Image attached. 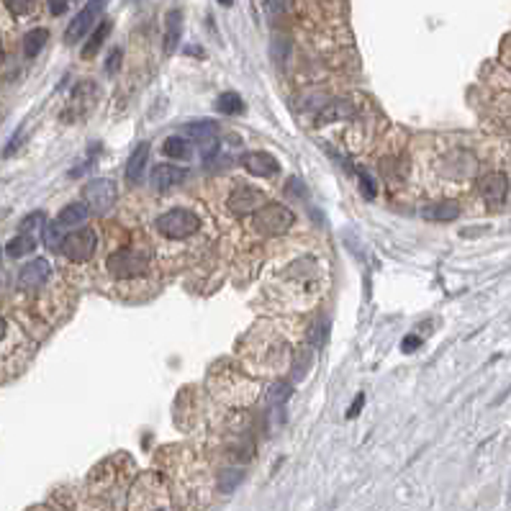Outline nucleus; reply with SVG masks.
Wrapping results in <instances>:
<instances>
[{
    "mask_svg": "<svg viewBox=\"0 0 511 511\" xmlns=\"http://www.w3.org/2000/svg\"><path fill=\"white\" fill-rule=\"evenodd\" d=\"M242 167L257 178H270L278 173V160L268 152H247L242 157Z\"/></svg>",
    "mask_w": 511,
    "mask_h": 511,
    "instance_id": "1a4fd4ad",
    "label": "nucleus"
},
{
    "mask_svg": "<svg viewBox=\"0 0 511 511\" xmlns=\"http://www.w3.org/2000/svg\"><path fill=\"white\" fill-rule=\"evenodd\" d=\"M57 221L62 226H80V224H85L88 221V206H83V203H72V206H67V208H62V213L57 216Z\"/></svg>",
    "mask_w": 511,
    "mask_h": 511,
    "instance_id": "2eb2a0df",
    "label": "nucleus"
},
{
    "mask_svg": "<svg viewBox=\"0 0 511 511\" xmlns=\"http://www.w3.org/2000/svg\"><path fill=\"white\" fill-rule=\"evenodd\" d=\"M188 131H191L193 136H213V134H216V123H213V121L191 123V126H188Z\"/></svg>",
    "mask_w": 511,
    "mask_h": 511,
    "instance_id": "b1692460",
    "label": "nucleus"
},
{
    "mask_svg": "<svg viewBox=\"0 0 511 511\" xmlns=\"http://www.w3.org/2000/svg\"><path fill=\"white\" fill-rule=\"evenodd\" d=\"M478 193L491 208H499L506 201V193H509V180L504 173H488L486 178L478 180Z\"/></svg>",
    "mask_w": 511,
    "mask_h": 511,
    "instance_id": "423d86ee",
    "label": "nucleus"
},
{
    "mask_svg": "<svg viewBox=\"0 0 511 511\" xmlns=\"http://www.w3.org/2000/svg\"><path fill=\"white\" fill-rule=\"evenodd\" d=\"M111 34V21H101V26H98L96 31H93V36L88 39V44H85L83 49V57H93L98 49L103 46V41H106V36Z\"/></svg>",
    "mask_w": 511,
    "mask_h": 511,
    "instance_id": "a211bd4d",
    "label": "nucleus"
},
{
    "mask_svg": "<svg viewBox=\"0 0 511 511\" xmlns=\"http://www.w3.org/2000/svg\"><path fill=\"white\" fill-rule=\"evenodd\" d=\"M218 111L221 113H242L244 111V101L237 96V93H221L216 101Z\"/></svg>",
    "mask_w": 511,
    "mask_h": 511,
    "instance_id": "aec40b11",
    "label": "nucleus"
},
{
    "mask_svg": "<svg viewBox=\"0 0 511 511\" xmlns=\"http://www.w3.org/2000/svg\"><path fill=\"white\" fill-rule=\"evenodd\" d=\"M62 224H44V244L49 247V250H57L62 247Z\"/></svg>",
    "mask_w": 511,
    "mask_h": 511,
    "instance_id": "412c9836",
    "label": "nucleus"
},
{
    "mask_svg": "<svg viewBox=\"0 0 511 511\" xmlns=\"http://www.w3.org/2000/svg\"><path fill=\"white\" fill-rule=\"evenodd\" d=\"M358 178H360V186H363V196H365V198H375V183H373V180L368 178L363 170L358 173Z\"/></svg>",
    "mask_w": 511,
    "mask_h": 511,
    "instance_id": "bb28decb",
    "label": "nucleus"
},
{
    "mask_svg": "<svg viewBox=\"0 0 511 511\" xmlns=\"http://www.w3.org/2000/svg\"><path fill=\"white\" fill-rule=\"evenodd\" d=\"M218 3H221V6H231V0H218Z\"/></svg>",
    "mask_w": 511,
    "mask_h": 511,
    "instance_id": "473e14b6",
    "label": "nucleus"
},
{
    "mask_svg": "<svg viewBox=\"0 0 511 511\" xmlns=\"http://www.w3.org/2000/svg\"><path fill=\"white\" fill-rule=\"evenodd\" d=\"M83 201L90 206V208L106 213L108 208H113V203H116V186L106 178L90 180L88 186L83 188Z\"/></svg>",
    "mask_w": 511,
    "mask_h": 511,
    "instance_id": "39448f33",
    "label": "nucleus"
},
{
    "mask_svg": "<svg viewBox=\"0 0 511 511\" xmlns=\"http://www.w3.org/2000/svg\"><path fill=\"white\" fill-rule=\"evenodd\" d=\"M180 34H183V13L173 11L167 13V31H165V49L167 54H173L180 44Z\"/></svg>",
    "mask_w": 511,
    "mask_h": 511,
    "instance_id": "ddd939ff",
    "label": "nucleus"
},
{
    "mask_svg": "<svg viewBox=\"0 0 511 511\" xmlns=\"http://www.w3.org/2000/svg\"><path fill=\"white\" fill-rule=\"evenodd\" d=\"M118 62H121V51H113L111 62L106 64V72H116V70H118Z\"/></svg>",
    "mask_w": 511,
    "mask_h": 511,
    "instance_id": "7c9ffc66",
    "label": "nucleus"
},
{
    "mask_svg": "<svg viewBox=\"0 0 511 511\" xmlns=\"http://www.w3.org/2000/svg\"><path fill=\"white\" fill-rule=\"evenodd\" d=\"M49 262L41 260V257H36V260H31L29 265H24L19 273V288H24V290H36V288H41L46 280H49Z\"/></svg>",
    "mask_w": 511,
    "mask_h": 511,
    "instance_id": "6e6552de",
    "label": "nucleus"
},
{
    "mask_svg": "<svg viewBox=\"0 0 511 511\" xmlns=\"http://www.w3.org/2000/svg\"><path fill=\"white\" fill-rule=\"evenodd\" d=\"M149 165V144L147 141H141L139 147L131 152V157H128L126 162V180L131 183V186H136L141 180V175H144V170H147Z\"/></svg>",
    "mask_w": 511,
    "mask_h": 511,
    "instance_id": "f8f14e48",
    "label": "nucleus"
},
{
    "mask_svg": "<svg viewBox=\"0 0 511 511\" xmlns=\"http://www.w3.org/2000/svg\"><path fill=\"white\" fill-rule=\"evenodd\" d=\"M13 337H16V329L11 326V321L0 316V350H3V347H8V342H11Z\"/></svg>",
    "mask_w": 511,
    "mask_h": 511,
    "instance_id": "393cba45",
    "label": "nucleus"
},
{
    "mask_svg": "<svg viewBox=\"0 0 511 511\" xmlns=\"http://www.w3.org/2000/svg\"><path fill=\"white\" fill-rule=\"evenodd\" d=\"M3 57H6V54H3V46H0V64H3Z\"/></svg>",
    "mask_w": 511,
    "mask_h": 511,
    "instance_id": "72a5a7b5",
    "label": "nucleus"
},
{
    "mask_svg": "<svg viewBox=\"0 0 511 511\" xmlns=\"http://www.w3.org/2000/svg\"><path fill=\"white\" fill-rule=\"evenodd\" d=\"M44 213H31V216H26L24 221H21V231H29V234H31L34 231V226H44Z\"/></svg>",
    "mask_w": 511,
    "mask_h": 511,
    "instance_id": "a878e982",
    "label": "nucleus"
},
{
    "mask_svg": "<svg viewBox=\"0 0 511 511\" xmlns=\"http://www.w3.org/2000/svg\"><path fill=\"white\" fill-rule=\"evenodd\" d=\"M363 403H365V396H358V403H352L350 411H347V416H350V419H352V416H358L360 409H363Z\"/></svg>",
    "mask_w": 511,
    "mask_h": 511,
    "instance_id": "2f4dec72",
    "label": "nucleus"
},
{
    "mask_svg": "<svg viewBox=\"0 0 511 511\" xmlns=\"http://www.w3.org/2000/svg\"><path fill=\"white\" fill-rule=\"evenodd\" d=\"M96 231L93 229H80V231H72V234H64L62 239V247H59V252H62L67 260L72 262H85L93 257V252H96Z\"/></svg>",
    "mask_w": 511,
    "mask_h": 511,
    "instance_id": "7ed1b4c3",
    "label": "nucleus"
},
{
    "mask_svg": "<svg viewBox=\"0 0 511 511\" xmlns=\"http://www.w3.org/2000/svg\"><path fill=\"white\" fill-rule=\"evenodd\" d=\"M46 41H49V31H46V29H31V31L24 36V54L29 59H34L39 51L46 46Z\"/></svg>",
    "mask_w": 511,
    "mask_h": 511,
    "instance_id": "4468645a",
    "label": "nucleus"
},
{
    "mask_svg": "<svg viewBox=\"0 0 511 511\" xmlns=\"http://www.w3.org/2000/svg\"><path fill=\"white\" fill-rule=\"evenodd\" d=\"M39 0H6V8L13 13V16H19V19H24V16H31L34 8H36Z\"/></svg>",
    "mask_w": 511,
    "mask_h": 511,
    "instance_id": "4be33fe9",
    "label": "nucleus"
},
{
    "mask_svg": "<svg viewBox=\"0 0 511 511\" xmlns=\"http://www.w3.org/2000/svg\"><path fill=\"white\" fill-rule=\"evenodd\" d=\"M165 154L167 157L186 160V157H191V144H188L183 136H170V139L165 141Z\"/></svg>",
    "mask_w": 511,
    "mask_h": 511,
    "instance_id": "6ab92c4d",
    "label": "nucleus"
},
{
    "mask_svg": "<svg viewBox=\"0 0 511 511\" xmlns=\"http://www.w3.org/2000/svg\"><path fill=\"white\" fill-rule=\"evenodd\" d=\"M34 247H36V242H34L31 234H29V231H21L19 237L11 239V242L6 244V252L11 257H21V255H29V252H34Z\"/></svg>",
    "mask_w": 511,
    "mask_h": 511,
    "instance_id": "f3484780",
    "label": "nucleus"
},
{
    "mask_svg": "<svg viewBox=\"0 0 511 511\" xmlns=\"http://www.w3.org/2000/svg\"><path fill=\"white\" fill-rule=\"evenodd\" d=\"M288 396H290V385L288 383H275L273 388H270V403H273V406L285 403Z\"/></svg>",
    "mask_w": 511,
    "mask_h": 511,
    "instance_id": "5701e85b",
    "label": "nucleus"
},
{
    "mask_svg": "<svg viewBox=\"0 0 511 511\" xmlns=\"http://www.w3.org/2000/svg\"><path fill=\"white\" fill-rule=\"evenodd\" d=\"M419 345H422V339H419V337H406L401 347H403V352H411L414 347H419Z\"/></svg>",
    "mask_w": 511,
    "mask_h": 511,
    "instance_id": "c756f323",
    "label": "nucleus"
},
{
    "mask_svg": "<svg viewBox=\"0 0 511 511\" xmlns=\"http://www.w3.org/2000/svg\"><path fill=\"white\" fill-rule=\"evenodd\" d=\"M154 229L167 239H186L191 237L193 231L201 229V221L198 216L193 211H188V208H175V211L162 213V216L154 221Z\"/></svg>",
    "mask_w": 511,
    "mask_h": 511,
    "instance_id": "f257e3e1",
    "label": "nucleus"
},
{
    "mask_svg": "<svg viewBox=\"0 0 511 511\" xmlns=\"http://www.w3.org/2000/svg\"><path fill=\"white\" fill-rule=\"evenodd\" d=\"M49 11L54 13V16L64 13V11H67V0H49Z\"/></svg>",
    "mask_w": 511,
    "mask_h": 511,
    "instance_id": "cd10ccee",
    "label": "nucleus"
},
{
    "mask_svg": "<svg viewBox=\"0 0 511 511\" xmlns=\"http://www.w3.org/2000/svg\"><path fill=\"white\" fill-rule=\"evenodd\" d=\"M252 224L260 234H285L293 226V211L280 203H265L252 213Z\"/></svg>",
    "mask_w": 511,
    "mask_h": 511,
    "instance_id": "f03ea898",
    "label": "nucleus"
},
{
    "mask_svg": "<svg viewBox=\"0 0 511 511\" xmlns=\"http://www.w3.org/2000/svg\"><path fill=\"white\" fill-rule=\"evenodd\" d=\"M229 206H231V211L250 213V211H257L260 206H265V196H262L260 191H252V188H237V191L231 193Z\"/></svg>",
    "mask_w": 511,
    "mask_h": 511,
    "instance_id": "9d476101",
    "label": "nucleus"
},
{
    "mask_svg": "<svg viewBox=\"0 0 511 511\" xmlns=\"http://www.w3.org/2000/svg\"><path fill=\"white\" fill-rule=\"evenodd\" d=\"M288 3H290V0H268L270 11H275V13H283V11H285Z\"/></svg>",
    "mask_w": 511,
    "mask_h": 511,
    "instance_id": "c85d7f7f",
    "label": "nucleus"
},
{
    "mask_svg": "<svg viewBox=\"0 0 511 511\" xmlns=\"http://www.w3.org/2000/svg\"><path fill=\"white\" fill-rule=\"evenodd\" d=\"M186 180V170L175 165H157L152 170V183L157 191H167V188H175Z\"/></svg>",
    "mask_w": 511,
    "mask_h": 511,
    "instance_id": "9b49d317",
    "label": "nucleus"
},
{
    "mask_svg": "<svg viewBox=\"0 0 511 511\" xmlns=\"http://www.w3.org/2000/svg\"><path fill=\"white\" fill-rule=\"evenodd\" d=\"M149 260L139 252H116V255L108 257V270L113 275H141L147 273Z\"/></svg>",
    "mask_w": 511,
    "mask_h": 511,
    "instance_id": "0eeeda50",
    "label": "nucleus"
},
{
    "mask_svg": "<svg viewBox=\"0 0 511 511\" xmlns=\"http://www.w3.org/2000/svg\"><path fill=\"white\" fill-rule=\"evenodd\" d=\"M460 216V206L457 203H440V206H429V208H424V218H429V221H452V218Z\"/></svg>",
    "mask_w": 511,
    "mask_h": 511,
    "instance_id": "dca6fc26",
    "label": "nucleus"
},
{
    "mask_svg": "<svg viewBox=\"0 0 511 511\" xmlns=\"http://www.w3.org/2000/svg\"><path fill=\"white\" fill-rule=\"evenodd\" d=\"M103 6H106V0H88V6L77 13L75 19H72V24L67 26V31H64V41H67V44H77V41H80V39H83L85 34L93 29V24H96L98 16H101Z\"/></svg>",
    "mask_w": 511,
    "mask_h": 511,
    "instance_id": "20e7f679",
    "label": "nucleus"
}]
</instances>
